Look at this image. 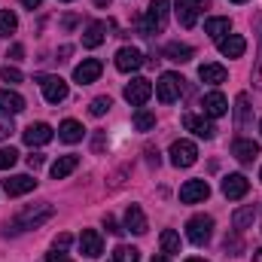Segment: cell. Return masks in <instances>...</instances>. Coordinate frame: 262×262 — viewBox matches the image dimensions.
I'll return each instance as SVG.
<instances>
[{"mask_svg": "<svg viewBox=\"0 0 262 262\" xmlns=\"http://www.w3.org/2000/svg\"><path fill=\"white\" fill-rule=\"evenodd\" d=\"M52 213H55V207L49 204V201H40V204H31V207H25V210H18V216L12 220V232H25V229H37V226H43L46 220H52Z\"/></svg>", "mask_w": 262, "mask_h": 262, "instance_id": "6da1fadb", "label": "cell"}, {"mask_svg": "<svg viewBox=\"0 0 262 262\" xmlns=\"http://www.w3.org/2000/svg\"><path fill=\"white\" fill-rule=\"evenodd\" d=\"M210 235H213V216L198 213V216H192V220L186 223V238H189L195 247H204V244L210 241Z\"/></svg>", "mask_w": 262, "mask_h": 262, "instance_id": "7a4b0ae2", "label": "cell"}, {"mask_svg": "<svg viewBox=\"0 0 262 262\" xmlns=\"http://www.w3.org/2000/svg\"><path fill=\"white\" fill-rule=\"evenodd\" d=\"M168 25V0H152L149 9H146V18H143V34H162Z\"/></svg>", "mask_w": 262, "mask_h": 262, "instance_id": "3957f363", "label": "cell"}, {"mask_svg": "<svg viewBox=\"0 0 262 262\" xmlns=\"http://www.w3.org/2000/svg\"><path fill=\"white\" fill-rule=\"evenodd\" d=\"M198 162V146L192 140H174L171 143V165L174 168H192Z\"/></svg>", "mask_w": 262, "mask_h": 262, "instance_id": "277c9868", "label": "cell"}, {"mask_svg": "<svg viewBox=\"0 0 262 262\" xmlns=\"http://www.w3.org/2000/svg\"><path fill=\"white\" fill-rule=\"evenodd\" d=\"M180 89H183V76H177V73H162L156 82V95L162 104H174L180 98Z\"/></svg>", "mask_w": 262, "mask_h": 262, "instance_id": "5b68a950", "label": "cell"}, {"mask_svg": "<svg viewBox=\"0 0 262 262\" xmlns=\"http://www.w3.org/2000/svg\"><path fill=\"white\" fill-rule=\"evenodd\" d=\"M174 6H177V18H180V25H183V28H195L198 15L204 12L207 0H177Z\"/></svg>", "mask_w": 262, "mask_h": 262, "instance_id": "8992f818", "label": "cell"}, {"mask_svg": "<svg viewBox=\"0 0 262 262\" xmlns=\"http://www.w3.org/2000/svg\"><path fill=\"white\" fill-rule=\"evenodd\" d=\"M149 95H152V85H149V79H131L128 85H125V101H128L131 107H140V104H146L149 101Z\"/></svg>", "mask_w": 262, "mask_h": 262, "instance_id": "52a82bcc", "label": "cell"}, {"mask_svg": "<svg viewBox=\"0 0 262 262\" xmlns=\"http://www.w3.org/2000/svg\"><path fill=\"white\" fill-rule=\"evenodd\" d=\"M207 195H210L207 180H186V183L180 186V201H183V204H198V201H204Z\"/></svg>", "mask_w": 262, "mask_h": 262, "instance_id": "ba28073f", "label": "cell"}, {"mask_svg": "<svg viewBox=\"0 0 262 262\" xmlns=\"http://www.w3.org/2000/svg\"><path fill=\"white\" fill-rule=\"evenodd\" d=\"M43 98L49 101V104H61L67 98V82L61 76H43Z\"/></svg>", "mask_w": 262, "mask_h": 262, "instance_id": "9c48e42d", "label": "cell"}, {"mask_svg": "<svg viewBox=\"0 0 262 262\" xmlns=\"http://www.w3.org/2000/svg\"><path fill=\"white\" fill-rule=\"evenodd\" d=\"M140 67H143V55H140V49H134V46H122V49L116 52V70L131 73V70H140Z\"/></svg>", "mask_w": 262, "mask_h": 262, "instance_id": "30bf717a", "label": "cell"}, {"mask_svg": "<svg viewBox=\"0 0 262 262\" xmlns=\"http://www.w3.org/2000/svg\"><path fill=\"white\" fill-rule=\"evenodd\" d=\"M79 250L85 253V256H101L104 253V238H101V232H95V229H82V235H79Z\"/></svg>", "mask_w": 262, "mask_h": 262, "instance_id": "8fae6325", "label": "cell"}, {"mask_svg": "<svg viewBox=\"0 0 262 262\" xmlns=\"http://www.w3.org/2000/svg\"><path fill=\"white\" fill-rule=\"evenodd\" d=\"M247 189H250V183H247V177H244V174H229V177L223 180V195L229 198V201L244 198V195H247Z\"/></svg>", "mask_w": 262, "mask_h": 262, "instance_id": "7c38bea8", "label": "cell"}, {"mask_svg": "<svg viewBox=\"0 0 262 262\" xmlns=\"http://www.w3.org/2000/svg\"><path fill=\"white\" fill-rule=\"evenodd\" d=\"M101 70H104V64H101L98 58H85L82 64H76V70H73V79H76L79 85H89V82H95V79L101 76Z\"/></svg>", "mask_w": 262, "mask_h": 262, "instance_id": "4fadbf2b", "label": "cell"}, {"mask_svg": "<svg viewBox=\"0 0 262 262\" xmlns=\"http://www.w3.org/2000/svg\"><path fill=\"white\" fill-rule=\"evenodd\" d=\"M21 140H25L28 146H43V143H49V140H52V128H49L46 122L28 125V128L21 131Z\"/></svg>", "mask_w": 262, "mask_h": 262, "instance_id": "5bb4252c", "label": "cell"}, {"mask_svg": "<svg viewBox=\"0 0 262 262\" xmlns=\"http://www.w3.org/2000/svg\"><path fill=\"white\" fill-rule=\"evenodd\" d=\"M201 107H204V113H207L210 119H220V116H226L229 101H226V95H223V92H210V95H204Z\"/></svg>", "mask_w": 262, "mask_h": 262, "instance_id": "9a60e30c", "label": "cell"}, {"mask_svg": "<svg viewBox=\"0 0 262 262\" xmlns=\"http://www.w3.org/2000/svg\"><path fill=\"white\" fill-rule=\"evenodd\" d=\"M232 156H235L241 165H250V162H256V156H259V143L238 137V140L232 143Z\"/></svg>", "mask_w": 262, "mask_h": 262, "instance_id": "2e32d148", "label": "cell"}, {"mask_svg": "<svg viewBox=\"0 0 262 262\" xmlns=\"http://www.w3.org/2000/svg\"><path fill=\"white\" fill-rule=\"evenodd\" d=\"M37 186V180L34 177H28V174H15V177H9V180H3V192L6 195H25V192H31Z\"/></svg>", "mask_w": 262, "mask_h": 262, "instance_id": "e0dca14e", "label": "cell"}, {"mask_svg": "<svg viewBox=\"0 0 262 262\" xmlns=\"http://www.w3.org/2000/svg\"><path fill=\"white\" fill-rule=\"evenodd\" d=\"M244 49H247V40H244L241 34H226V37L220 40V52H223L226 58H241Z\"/></svg>", "mask_w": 262, "mask_h": 262, "instance_id": "ac0fdd59", "label": "cell"}, {"mask_svg": "<svg viewBox=\"0 0 262 262\" xmlns=\"http://www.w3.org/2000/svg\"><path fill=\"white\" fill-rule=\"evenodd\" d=\"M104 40H107V25H104V21H92V25L82 31V46H85V49H98Z\"/></svg>", "mask_w": 262, "mask_h": 262, "instance_id": "d6986e66", "label": "cell"}, {"mask_svg": "<svg viewBox=\"0 0 262 262\" xmlns=\"http://www.w3.org/2000/svg\"><path fill=\"white\" fill-rule=\"evenodd\" d=\"M0 110H3L6 116H15V113H21V110H25V98H21L18 92L0 89Z\"/></svg>", "mask_w": 262, "mask_h": 262, "instance_id": "ffe728a7", "label": "cell"}, {"mask_svg": "<svg viewBox=\"0 0 262 262\" xmlns=\"http://www.w3.org/2000/svg\"><path fill=\"white\" fill-rule=\"evenodd\" d=\"M125 229L134 232V235H143L146 232V216H143V210L137 204H131L128 210H125Z\"/></svg>", "mask_w": 262, "mask_h": 262, "instance_id": "44dd1931", "label": "cell"}, {"mask_svg": "<svg viewBox=\"0 0 262 262\" xmlns=\"http://www.w3.org/2000/svg\"><path fill=\"white\" fill-rule=\"evenodd\" d=\"M183 125L192 131V134H198V137H204V140H210L213 134H216V128L210 125V122H204V119H198V116H192V113H186L183 116Z\"/></svg>", "mask_w": 262, "mask_h": 262, "instance_id": "7402d4cb", "label": "cell"}, {"mask_svg": "<svg viewBox=\"0 0 262 262\" xmlns=\"http://www.w3.org/2000/svg\"><path fill=\"white\" fill-rule=\"evenodd\" d=\"M165 58L177 61V64H186L192 58V46H186V43H168L165 46Z\"/></svg>", "mask_w": 262, "mask_h": 262, "instance_id": "603a6c76", "label": "cell"}, {"mask_svg": "<svg viewBox=\"0 0 262 262\" xmlns=\"http://www.w3.org/2000/svg\"><path fill=\"white\" fill-rule=\"evenodd\" d=\"M198 76L204 79V82H210V85H220V82H226V67L223 64H201L198 67Z\"/></svg>", "mask_w": 262, "mask_h": 262, "instance_id": "cb8c5ba5", "label": "cell"}, {"mask_svg": "<svg viewBox=\"0 0 262 262\" xmlns=\"http://www.w3.org/2000/svg\"><path fill=\"white\" fill-rule=\"evenodd\" d=\"M58 137H61L64 143H79V140H82V125H79L76 119H64V122L58 125Z\"/></svg>", "mask_w": 262, "mask_h": 262, "instance_id": "d4e9b609", "label": "cell"}, {"mask_svg": "<svg viewBox=\"0 0 262 262\" xmlns=\"http://www.w3.org/2000/svg\"><path fill=\"white\" fill-rule=\"evenodd\" d=\"M229 31H232V21L229 18H207L204 21V34H210L213 40H223Z\"/></svg>", "mask_w": 262, "mask_h": 262, "instance_id": "484cf974", "label": "cell"}, {"mask_svg": "<svg viewBox=\"0 0 262 262\" xmlns=\"http://www.w3.org/2000/svg\"><path fill=\"white\" fill-rule=\"evenodd\" d=\"M76 165H79V159H76V156H61V159L52 165V177H55V180H64L67 174H73V171H76Z\"/></svg>", "mask_w": 262, "mask_h": 262, "instance_id": "4316f807", "label": "cell"}, {"mask_svg": "<svg viewBox=\"0 0 262 262\" xmlns=\"http://www.w3.org/2000/svg\"><path fill=\"white\" fill-rule=\"evenodd\" d=\"M253 220H256V207L250 204V207H241V210H235V216H232V226H235V229H250V226H253Z\"/></svg>", "mask_w": 262, "mask_h": 262, "instance_id": "83f0119b", "label": "cell"}, {"mask_svg": "<svg viewBox=\"0 0 262 262\" xmlns=\"http://www.w3.org/2000/svg\"><path fill=\"white\" fill-rule=\"evenodd\" d=\"M159 241H162V250H165L168 256H171V253H180V235H177L174 229H165Z\"/></svg>", "mask_w": 262, "mask_h": 262, "instance_id": "f1b7e54d", "label": "cell"}, {"mask_svg": "<svg viewBox=\"0 0 262 262\" xmlns=\"http://www.w3.org/2000/svg\"><path fill=\"white\" fill-rule=\"evenodd\" d=\"M15 28H18V18H15V12H12V9H0V37H9V34H15Z\"/></svg>", "mask_w": 262, "mask_h": 262, "instance_id": "f546056e", "label": "cell"}, {"mask_svg": "<svg viewBox=\"0 0 262 262\" xmlns=\"http://www.w3.org/2000/svg\"><path fill=\"white\" fill-rule=\"evenodd\" d=\"M235 119H238V128L247 125V119H250V101H247V95H238V101H235Z\"/></svg>", "mask_w": 262, "mask_h": 262, "instance_id": "4dcf8cb0", "label": "cell"}, {"mask_svg": "<svg viewBox=\"0 0 262 262\" xmlns=\"http://www.w3.org/2000/svg\"><path fill=\"white\" fill-rule=\"evenodd\" d=\"M110 262H140V253H137L134 247H125V244H119V247L113 250Z\"/></svg>", "mask_w": 262, "mask_h": 262, "instance_id": "1f68e13d", "label": "cell"}, {"mask_svg": "<svg viewBox=\"0 0 262 262\" xmlns=\"http://www.w3.org/2000/svg\"><path fill=\"white\" fill-rule=\"evenodd\" d=\"M152 125H156V116H152L149 110H137V113H134V128L137 131H149Z\"/></svg>", "mask_w": 262, "mask_h": 262, "instance_id": "d6a6232c", "label": "cell"}, {"mask_svg": "<svg viewBox=\"0 0 262 262\" xmlns=\"http://www.w3.org/2000/svg\"><path fill=\"white\" fill-rule=\"evenodd\" d=\"M15 162H18V149H12V146H3V149H0V171L12 168Z\"/></svg>", "mask_w": 262, "mask_h": 262, "instance_id": "836d02e7", "label": "cell"}, {"mask_svg": "<svg viewBox=\"0 0 262 262\" xmlns=\"http://www.w3.org/2000/svg\"><path fill=\"white\" fill-rule=\"evenodd\" d=\"M110 107H113V101L101 95V98H95V101H92V107H89V113H92V116H104V113H107Z\"/></svg>", "mask_w": 262, "mask_h": 262, "instance_id": "e575fe53", "label": "cell"}, {"mask_svg": "<svg viewBox=\"0 0 262 262\" xmlns=\"http://www.w3.org/2000/svg\"><path fill=\"white\" fill-rule=\"evenodd\" d=\"M0 76H3L6 82H12V85L25 79V76H21V70H15V67H9V64H6V67H3V70H0Z\"/></svg>", "mask_w": 262, "mask_h": 262, "instance_id": "d590c367", "label": "cell"}, {"mask_svg": "<svg viewBox=\"0 0 262 262\" xmlns=\"http://www.w3.org/2000/svg\"><path fill=\"white\" fill-rule=\"evenodd\" d=\"M9 134H12V119H3V116H0V140L9 137Z\"/></svg>", "mask_w": 262, "mask_h": 262, "instance_id": "8d00e7d4", "label": "cell"}, {"mask_svg": "<svg viewBox=\"0 0 262 262\" xmlns=\"http://www.w3.org/2000/svg\"><path fill=\"white\" fill-rule=\"evenodd\" d=\"M70 241H73V238H70L67 232H61V235L55 238V250H64V247H70Z\"/></svg>", "mask_w": 262, "mask_h": 262, "instance_id": "74e56055", "label": "cell"}, {"mask_svg": "<svg viewBox=\"0 0 262 262\" xmlns=\"http://www.w3.org/2000/svg\"><path fill=\"white\" fill-rule=\"evenodd\" d=\"M46 262H73V259H70L67 253H61V250H55V253H49V256H46Z\"/></svg>", "mask_w": 262, "mask_h": 262, "instance_id": "f35d334b", "label": "cell"}, {"mask_svg": "<svg viewBox=\"0 0 262 262\" xmlns=\"http://www.w3.org/2000/svg\"><path fill=\"white\" fill-rule=\"evenodd\" d=\"M40 165H43V156H40V152H34V156H28V168H31V171H37Z\"/></svg>", "mask_w": 262, "mask_h": 262, "instance_id": "ab89813d", "label": "cell"}, {"mask_svg": "<svg viewBox=\"0 0 262 262\" xmlns=\"http://www.w3.org/2000/svg\"><path fill=\"white\" fill-rule=\"evenodd\" d=\"M104 226H107V232H113V235H119V232H122V229L116 226V220H113V216H104Z\"/></svg>", "mask_w": 262, "mask_h": 262, "instance_id": "60d3db41", "label": "cell"}, {"mask_svg": "<svg viewBox=\"0 0 262 262\" xmlns=\"http://www.w3.org/2000/svg\"><path fill=\"white\" fill-rule=\"evenodd\" d=\"M146 156H149V165H156V168H159V149H152V146H149V149H146Z\"/></svg>", "mask_w": 262, "mask_h": 262, "instance_id": "b9f144b4", "label": "cell"}, {"mask_svg": "<svg viewBox=\"0 0 262 262\" xmlns=\"http://www.w3.org/2000/svg\"><path fill=\"white\" fill-rule=\"evenodd\" d=\"M226 250H241V241L238 238H226Z\"/></svg>", "mask_w": 262, "mask_h": 262, "instance_id": "7bdbcfd3", "label": "cell"}, {"mask_svg": "<svg viewBox=\"0 0 262 262\" xmlns=\"http://www.w3.org/2000/svg\"><path fill=\"white\" fill-rule=\"evenodd\" d=\"M101 149H104V134L95 137V152H101Z\"/></svg>", "mask_w": 262, "mask_h": 262, "instance_id": "ee69618b", "label": "cell"}, {"mask_svg": "<svg viewBox=\"0 0 262 262\" xmlns=\"http://www.w3.org/2000/svg\"><path fill=\"white\" fill-rule=\"evenodd\" d=\"M40 3H43V0H21V6H28V9H37Z\"/></svg>", "mask_w": 262, "mask_h": 262, "instance_id": "f6af8a7d", "label": "cell"}, {"mask_svg": "<svg viewBox=\"0 0 262 262\" xmlns=\"http://www.w3.org/2000/svg\"><path fill=\"white\" fill-rule=\"evenodd\" d=\"M152 262H171V259H168V253H159V256H152Z\"/></svg>", "mask_w": 262, "mask_h": 262, "instance_id": "bcb514c9", "label": "cell"}, {"mask_svg": "<svg viewBox=\"0 0 262 262\" xmlns=\"http://www.w3.org/2000/svg\"><path fill=\"white\" fill-rule=\"evenodd\" d=\"M113 0H95V6H110Z\"/></svg>", "mask_w": 262, "mask_h": 262, "instance_id": "7dc6e473", "label": "cell"}, {"mask_svg": "<svg viewBox=\"0 0 262 262\" xmlns=\"http://www.w3.org/2000/svg\"><path fill=\"white\" fill-rule=\"evenodd\" d=\"M253 262H262V250H256V253H253Z\"/></svg>", "mask_w": 262, "mask_h": 262, "instance_id": "c3c4849f", "label": "cell"}, {"mask_svg": "<svg viewBox=\"0 0 262 262\" xmlns=\"http://www.w3.org/2000/svg\"><path fill=\"white\" fill-rule=\"evenodd\" d=\"M232 3H247V0H232Z\"/></svg>", "mask_w": 262, "mask_h": 262, "instance_id": "681fc988", "label": "cell"}, {"mask_svg": "<svg viewBox=\"0 0 262 262\" xmlns=\"http://www.w3.org/2000/svg\"><path fill=\"white\" fill-rule=\"evenodd\" d=\"M186 262H204V259H186Z\"/></svg>", "mask_w": 262, "mask_h": 262, "instance_id": "f907efd6", "label": "cell"}, {"mask_svg": "<svg viewBox=\"0 0 262 262\" xmlns=\"http://www.w3.org/2000/svg\"><path fill=\"white\" fill-rule=\"evenodd\" d=\"M61 3H70V0H61Z\"/></svg>", "mask_w": 262, "mask_h": 262, "instance_id": "816d5d0a", "label": "cell"}, {"mask_svg": "<svg viewBox=\"0 0 262 262\" xmlns=\"http://www.w3.org/2000/svg\"><path fill=\"white\" fill-rule=\"evenodd\" d=\"M259 180H262V171H259Z\"/></svg>", "mask_w": 262, "mask_h": 262, "instance_id": "f5cc1de1", "label": "cell"}, {"mask_svg": "<svg viewBox=\"0 0 262 262\" xmlns=\"http://www.w3.org/2000/svg\"><path fill=\"white\" fill-rule=\"evenodd\" d=\"M259 131H262V125H259Z\"/></svg>", "mask_w": 262, "mask_h": 262, "instance_id": "db71d44e", "label": "cell"}]
</instances>
